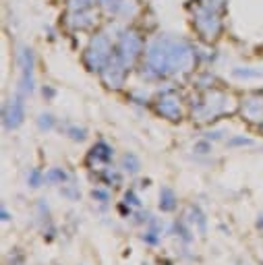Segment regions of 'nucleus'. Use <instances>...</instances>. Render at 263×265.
<instances>
[]
</instances>
